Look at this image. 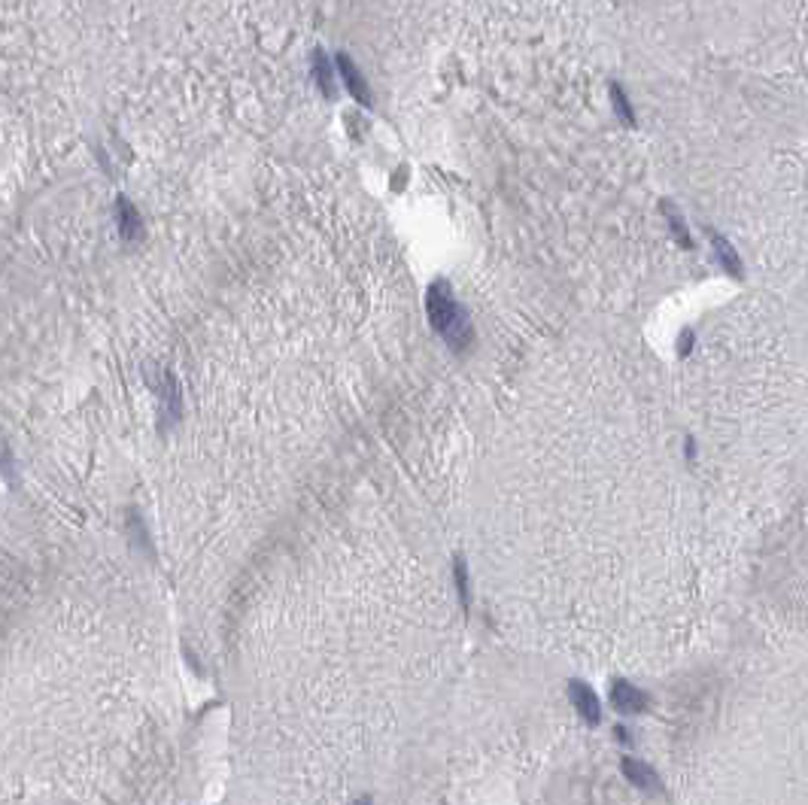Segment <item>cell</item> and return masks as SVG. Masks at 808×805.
I'll use <instances>...</instances> for the list:
<instances>
[{"label": "cell", "instance_id": "1", "mask_svg": "<svg viewBox=\"0 0 808 805\" xmlns=\"http://www.w3.org/2000/svg\"><path fill=\"white\" fill-rule=\"evenodd\" d=\"M426 310H429V323H431V328H435V332H440V334H447L450 328H453V325L459 323V316L465 313V310L456 304L453 292H450V286H447L444 280H438V283H431V286H429Z\"/></svg>", "mask_w": 808, "mask_h": 805}, {"label": "cell", "instance_id": "2", "mask_svg": "<svg viewBox=\"0 0 808 805\" xmlns=\"http://www.w3.org/2000/svg\"><path fill=\"white\" fill-rule=\"evenodd\" d=\"M611 705L617 708L620 715H645L647 705H650V699H647L645 690L635 687V684L617 678V681L611 684Z\"/></svg>", "mask_w": 808, "mask_h": 805}, {"label": "cell", "instance_id": "3", "mask_svg": "<svg viewBox=\"0 0 808 805\" xmlns=\"http://www.w3.org/2000/svg\"><path fill=\"white\" fill-rule=\"evenodd\" d=\"M705 234L711 237V246H714V252H718V262L723 264V271L729 273V277H736V280H745V262H741V255L736 252V246H732L727 237H723L718 228H711V225H705Z\"/></svg>", "mask_w": 808, "mask_h": 805}, {"label": "cell", "instance_id": "4", "mask_svg": "<svg viewBox=\"0 0 808 805\" xmlns=\"http://www.w3.org/2000/svg\"><path fill=\"white\" fill-rule=\"evenodd\" d=\"M623 775H626L629 784H635L638 790L645 793H659L663 790V781H659V775L654 772V766H647L645 760H635V757H626V760L620 763Z\"/></svg>", "mask_w": 808, "mask_h": 805}, {"label": "cell", "instance_id": "5", "mask_svg": "<svg viewBox=\"0 0 808 805\" xmlns=\"http://www.w3.org/2000/svg\"><path fill=\"white\" fill-rule=\"evenodd\" d=\"M568 696H572V705L581 711V717L586 720V724H599L602 720V705H599V696L593 693L590 684L584 681H572L568 684Z\"/></svg>", "mask_w": 808, "mask_h": 805}, {"label": "cell", "instance_id": "6", "mask_svg": "<svg viewBox=\"0 0 808 805\" xmlns=\"http://www.w3.org/2000/svg\"><path fill=\"white\" fill-rule=\"evenodd\" d=\"M337 73L344 76V82H346V91L359 100V104H365V107H371V91H368V82H365L362 76H359V67L346 58V55H337Z\"/></svg>", "mask_w": 808, "mask_h": 805}, {"label": "cell", "instance_id": "7", "mask_svg": "<svg viewBox=\"0 0 808 805\" xmlns=\"http://www.w3.org/2000/svg\"><path fill=\"white\" fill-rule=\"evenodd\" d=\"M116 222H119V234L125 241H137L143 231V222H140V213L134 210V204L128 198H119L116 201Z\"/></svg>", "mask_w": 808, "mask_h": 805}, {"label": "cell", "instance_id": "8", "mask_svg": "<svg viewBox=\"0 0 808 805\" xmlns=\"http://www.w3.org/2000/svg\"><path fill=\"white\" fill-rule=\"evenodd\" d=\"M659 210L666 213V222H668V231H672V237L678 243L684 246V250H693V237H690V228H687V222H684V213L678 210L672 201H659Z\"/></svg>", "mask_w": 808, "mask_h": 805}, {"label": "cell", "instance_id": "9", "mask_svg": "<svg viewBox=\"0 0 808 805\" xmlns=\"http://www.w3.org/2000/svg\"><path fill=\"white\" fill-rule=\"evenodd\" d=\"M161 405L164 410L170 414V419H180L182 414V401H180V386H177V377L170 371L161 374Z\"/></svg>", "mask_w": 808, "mask_h": 805}, {"label": "cell", "instance_id": "10", "mask_svg": "<svg viewBox=\"0 0 808 805\" xmlns=\"http://www.w3.org/2000/svg\"><path fill=\"white\" fill-rule=\"evenodd\" d=\"M608 91H611V104H614V113H617V119L623 125H635V109H632V104H629V95L623 91V86L620 82H611L608 86Z\"/></svg>", "mask_w": 808, "mask_h": 805}, {"label": "cell", "instance_id": "11", "mask_svg": "<svg viewBox=\"0 0 808 805\" xmlns=\"http://www.w3.org/2000/svg\"><path fill=\"white\" fill-rule=\"evenodd\" d=\"M314 76H316V86L323 88L325 97H335V82H332V61L325 58L323 49L314 52Z\"/></svg>", "mask_w": 808, "mask_h": 805}, {"label": "cell", "instance_id": "12", "mask_svg": "<svg viewBox=\"0 0 808 805\" xmlns=\"http://www.w3.org/2000/svg\"><path fill=\"white\" fill-rule=\"evenodd\" d=\"M453 578H456V590L462 596V605L468 608V569L462 560H456V569H453Z\"/></svg>", "mask_w": 808, "mask_h": 805}, {"label": "cell", "instance_id": "13", "mask_svg": "<svg viewBox=\"0 0 808 805\" xmlns=\"http://www.w3.org/2000/svg\"><path fill=\"white\" fill-rule=\"evenodd\" d=\"M693 344H696V334H693V328H684V332H681V337H678V356H681V359H687V356L693 353Z\"/></svg>", "mask_w": 808, "mask_h": 805}, {"label": "cell", "instance_id": "14", "mask_svg": "<svg viewBox=\"0 0 808 805\" xmlns=\"http://www.w3.org/2000/svg\"><path fill=\"white\" fill-rule=\"evenodd\" d=\"M687 459H690V462L696 459V441H693V438H687Z\"/></svg>", "mask_w": 808, "mask_h": 805}, {"label": "cell", "instance_id": "15", "mask_svg": "<svg viewBox=\"0 0 808 805\" xmlns=\"http://www.w3.org/2000/svg\"><path fill=\"white\" fill-rule=\"evenodd\" d=\"M356 805H371V802H368V799H365V802H356Z\"/></svg>", "mask_w": 808, "mask_h": 805}]
</instances>
